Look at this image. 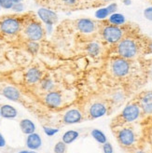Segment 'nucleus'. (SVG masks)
Instances as JSON below:
<instances>
[{
    "label": "nucleus",
    "mask_w": 152,
    "mask_h": 153,
    "mask_svg": "<svg viewBox=\"0 0 152 153\" xmlns=\"http://www.w3.org/2000/svg\"><path fill=\"white\" fill-rule=\"evenodd\" d=\"M92 136L93 137V138L98 142V143H100V144H105L106 142V136L105 134L100 131V130H98V129H94L92 131Z\"/></svg>",
    "instance_id": "nucleus-20"
},
{
    "label": "nucleus",
    "mask_w": 152,
    "mask_h": 153,
    "mask_svg": "<svg viewBox=\"0 0 152 153\" xmlns=\"http://www.w3.org/2000/svg\"><path fill=\"white\" fill-rule=\"evenodd\" d=\"M37 15L46 25H53L57 22V14L50 10L41 7L37 10Z\"/></svg>",
    "instance_id": "nucleus-6"
},
{
    "label": "nucleus",
    "mask_w": 152,
    "mask_h": 153,
    "mask_svg": "<svg viewBox=\"0 0 152 153\" xmlns=\"http://www.w3.org/2000/svg\"><path fill=\"white\" fill-rule=\"evenodd\" d=\"M43 129H44V133L46 134L48 136H52L59 132V129H56V128H50V127L44 126Z\"/></svg>",
    "instance_id": "nucleus-25"
},
{
    "label": "nucleus",
    "mask_w": 152,
    "mask_h": 153,
    "mask_svg": "<svg viewBox=\"0 0 152 153\" xmlns=\"http://www.w3.org/2000/svg\"><path fill=\"white\" fill-rule=\"evenodd\" d=\"M14 3L11 1V0H0V6L1 7L5 10H10L12 9Z\"/></svg>",
    "instance_id": "nucleus-24"
},
{
    "label": "nucleus",
    "mask_w": 152,
    "mask_h": 153,
    "mask_svg": "<svg viewBox=\"0 0 152 153\" xmlns=\"http://www.w3.org/2000/svg\"><path fill=\"white\" fill-rule=\"evenodd\" d=\"M118 51L119 54L125 59L133 58L137 52V46L133 40L126 38L119 42L118 46Z\"/></svg>",
    "instance_id": "nucleus-1"
},
{
    "label": "nucleus",
    "mask_w": 152,
    "mask_h": 153,
    "mask_svg": "<svg viewBox=\"0 0 152 153\" xmlns=\"http://www.w3.org/2000/svg\"><path fill=\"white\" fill-rule=\"evenodd\" d=\"M0 7H1V6H0Z\"/></svg>",
    "instance_id": "nucleus-43"
},
{
    "label": "nucleus",
    "mask_w": 152,
    "mask_h": 153,
    "mask_svg": "<svg viewBox=\"0 0 152 153\" xmlns=\"http://www.w3.org/2000/svg\"><path fill=\"white\" fill-rule=\"evenodd\" d=\"M19 153H31V151H28V150H22Z\"/></svg>",
    "instance_id": "nucleus-37"
},
{
    "label": "nucleus",
    "mask_w": 152,
    "mask_h": 153,
    "mask_svg": "<svg viewBox=\"0 0 152 153\" xmlns=\"http://www.w3.org/2000/svg\"><path fill=\"white\" fill-rule=\"evenodd\" d=\"M41 144H42V140L39 134H37L36 133L28 134L27 139H26V145L28 149L32 150H36L41 147Z\"/></svg>",
    "instance_id": "nucleus-12"
},
{
    "label": "nucleus",
    "mask_w": 152,
    "mask_h": 153,
    "mask_svg": "<svg viewBox=\"0 0 152 153\" xmlns=\"http://www.w3.org/2000/svg\"><path fill=\"white\" fill-rule=\"evenodd\" d=\"M20 128L22 130V132L25 134H31L33 133H35V130H36V125L35 123L30 120L28 119H24V120H22L20 122Z\"/></svg>",
    "instance_id": "nucleus-15"
},
{
    "label": "nucleus",
    "mask_w": 152,
    "mask_h": 153,
    "mask_svg": "<svg viewBox=\"0 0 152 153\" xmlns=\"http://www.w3.org/2000/svg\"><path fill=\"white\" fill-rule=\"evenodd\" d=\"M2 94L7 99H9L10 101H18L21 96L19 90H17L16 88L12 86H7L4 88Z\"/></svg>",
    "instance_id": "nucleus-14"
},
{
    "label": "nucleus",
    "mask_w": 152,
    "mask_h": 153,
    "mask_svg": "<svg viewBox=\"0 0 152 153\" xmlns=\"http://www.w3.org/2000/svg\"><path fill=\"white\" fill-rule=\"evenodd\" d=\"M145 104L147 103H150L152 101V91H149V93H148L145 96L143 97V100H142Z\"/></svg>",
    "instance_id": "nucleus-32"
},
{
    "label": "nucleus",
    "mask_w": 152,
    "mask_h": 153,
    "mask_svg": "<svg viewBox=\"0 0 152 153\" xmlns=\"http://www.w3.org/2000/svg\"><path fill=\"white\" fill-rule=\"evenodd\" d=\"M108 15H110V13L106 7H102V9L96 10V12H95V17L97 19H100V20L105 19Z\"/></svg>",
    "instance_id": "nucleus-22"
},
{
    "label": "nucleus",
    "mask_w": 152,
    "mask_h": 153,
    "mask_svg": "<svg viewBox=\"0 0 152 153\" xmlns=\"http://www.w3.org/2000/svg\"><path fill=\"white\" fill-rule=\"evenodd\" d=\"M42 88L46 91H50L53 88V82L50 79H46L42 81Z\"/></svg>",
    "instance_id": "nucleus-26"
},
{
    "label": "nucleus",
    "mask_w": 152,
    "mask_h": 153,
    "mask_svg": "<svg viewBox=\"0 0 152 153\" xmlns=\"http://www.w3.org/2000/svg\"><path fill=\"white\" fill-rule=\"evenodd\" d=\"M31 153H36V151H31Z\"/></svg>",
    "instance_id": "nucleus-41"
},
{
    "label": "nucleus",
    "mask_w": 152,
    "mask_h": 153,
    "mask_svg": "<svg viewBox=\"0 0 152 153\" xmlns=\"http://www.w3.org/2000/svg\"><path fill=\"white\" fill-rule=\"evenodd\" d=\"M149 49H150V51H152V42H151V43L149 44Z\"/></svg>",
    "instance_id": "nucleus-39"
},
{
    "label": "nucleus",
    "mask_w": 152,
    "mask_h": 153,
    "mask_svg": "<svg viewBox=\"0 0 152 153\" xmlns=\"http://www.w3.org/2000/svg\"><path fill=\"white\" fill-rule=\"evenodd\" d=\"M136 153H145V152H143V151H138V152H136Z\"/></svg>",
    "instance_id": "nucleus-40"
},
{
    "label": "nucleus",
    "mask_w": 152,
    "mask_h": 153,
    "mask_svg": "<svg viewBox=\"0 0 152 153\" xmlns=\"http://www.w3.org/2000/svg\"><path fill=\"white\" fill-rule=\"evenodd\" d=\"M123 3L126 6H130L132 4V0H123Z\"/></svg>",
    "instance_id": "nucleus-36"
},
{
    "label": "nucleus",
    "mask_w": 152,
    "mask_h": 153,
    "mask_svg": "<svg viewBox=\"0 0 152 153\" xmlns=\"http://www.w3.org/2000/svg\"><path fill=\"white\" fill-rule=\"evenodd\" d=\"M121 115H122V118L124 119V120L128 122H132L139 117L140 109L136 105H129L123 109Z\"/></svg>",
    "instance_id": "nucleus-7"
},
{
    "label": "nucleus",
    "mask_w": 152,
    "mask_h": 153,
    "mask_svg": "<svg viewBox=\"0 0 152 153\" xmlns=\"http://www.w3.org/2000/svg\"><path fill=\"white\" fill-rule=\"evenodd\" d=\"M106 9L108 10V11H109V13H110V15H111V14H113V13H116V10H117V9H118V6H117L116 3H112V4H110L109 6L106 7Z\"/></svg>",
    "instance_id": "nucleus-31"
},
{
    "label": "nucleus",
    "mask_w": 152,
    "mask_h": 153,
    "mask_svg": "<svg viewBox=\"0 0 152 153\" xmlns=\"http://www.w3.org/2000/svg\"><path fill=\"white\" fill-rule=\"evenodd\" d=\"M118 137H119V142L122 144L123 146H126V147L133 145L135 139L133 132L129 128H124L122 130H120Z\"/></svg>",
    "instance_id": "nucleus-8"
},
{
    "label": "nucleus",
    "mask_w": 152,
    "mask_h": 153,
    "mask_svg": "<svg viewBox=\"0 0 152 153\" xmlns=\"http://www.w3.org/2000/svg\"><path fill=\"white\" fill-rule=\"evenodd\" d=\"M12 10L14 11H16V12H21L24 10V4H22V2H19V3H15L12 7Z\"/></svg>",
    "instance_id": "nucleus-29"
},
{
    "label": "nucleus",
    "mask_w": 152,
    "mask_h": 153,
    "mask_svg": "<svg viewBox=\"0 0 152 153\" xmlns=\"http://www.w3.org/2000/svg\"><path fill=\"white\" fill-rule=\"evenodd\" d=\"M144 17L147 20L152 22V7H148L144 10Z\"/></svg>",
    "instance_id": "nucleus-28"
},
{
    "label": "nucleus",
    "mask_w": 152,
    "mask_h": 153,
    "mask_svg": "<svg viewBox=\"0 0 152 153\" xmlns=\"http://www.w3.org/2000/svg\"><path fill=\"white\" fill-rule=\"evenodd\" d=\"M82 115L78 109H70L68 110L64 116V122L66 124H74L78 123L81 120Z\"/></svg>",
    "instance_id": "nucleus-9"
},
{
    "label": "nucleus",
    "mask_w": 152,
    "mask_h": 153,
    "mask_svg": "<svg viewBox=\"0 0 152 153\" xmlns=\"http://www.w3.org/2000/svg\"><path fill=\"white\" fill-rule=\"evenodd\" d=\"M25 34L31 41H39L43 36V28L39 22H32L26 27Z\"/></svg>",
    "instance_id": "nucleus-3"
},
{
    "label": "nucleus",
    "mask_w": 152,
    "mask_h": 153,
    "mask_svg": "<svg viewBox=\"0 0 152 153\" xmlns=\"http://www.w3.org/2000/svg\"><path fill=\"white\" fill-rule=\"evenodd\" d=\"M106 113L105 105L101 103H95L90 108V115L93 119L100 118Z\"/></svg>",
    "instance_id": "nucleus-13"
},
{
    "label": "nucleus",
    "mask_w": 152,
    "mask_h": 153,
    "mask_svg": "<svg viewBox=\"0 0 152 153\" xmlns=\"http://www.w3.org/2000/svg\"><path fill=\"white\" fill-rule=\"evenodd\" d=\"M144 110H145L146 113H152V102L147 103L144 105Z\"/></svg>",
    "instance_id": "nucleus-33"
},
{
    "label": "nucleus",
    "mask_w": 152,
    "mask_h": 153,
    "mask_svg": "<svg viewBox=\"0 0 152 153\" xmlns=\"http://www.w3.org/2000/svg\"><path fill=\"white\" fill-rule=\"evenodd\" d=\"M26 80L28 83L33 84L37 82L41 78V72L37 68H30L26 73Z\"/></svg>",
    "instance_id": "nucleus-17"
},
{
    "label": "nucleus",
    "mask_w": 152,
    "mask_h": 153,
    "mask_svg": "<svg viewBox=\"0 0 152 153\" xmlns=\"http://www.w3.org/2000/svg\"><path fill=\"white\" fill-rule=\"evenodd\" d=\"M79 135V134L77 131H74V130H71V131H67L63 135V140L62 141L65 142V144H71L72 142H74L76 139L78 138Z\"/></svg>",
    "instance_id": "nucleus-18"
},
{
    "label": "nucleus",
    "mask_w": 152,
    "mask_h": 153,
    "mask_svg": "<svg viewBox=\"0 0 152 153\" xmlns=\"http://www.w3.org/2000/svg\"><path fill=\"white\" fill-rule=\"evenodd\" d=\"M103 36L108 42L116 43L120 40L122 36V31L116 25H109L103 30Z\"/></svg>",
    "instance_id": "nucleus-2"
},
{
    "label": "nucleus",
    "mask_w": 152,
    "mask_h": 153,
    "mask_svg": "<svg viewBox=\"0 0 152 153\" xmlns=\"http://www.w3.org/2000/svg\"><path fill=\"white\" fill-rule=\"evenodd\" d=\"M1 116L5 119H14L17 116V110L10 105H4L1 106Z\"/></svg>",
    "instance_id": "nucleus-16"
},
{
    "label": "nucleus",
    "mask_w": 152,
    "mask_h": 153,
    "mask_svg": "<svg viewBox=\"0 0 152 153\" xmlns=\"http://www.w3.org/2000/svg\"><path fill=\"white\" fill-rule=\"evenodd\" d=\"M77 26H78V29L79 30V31L84 33V34L92 33L94 31V29H95L94 22L90 19H80V20H79Z\"/></svg>",
    "instance_id": "nucleus-10"
},
{
    "label": "nucleus",
    "mask_w": 152,
    "mask_h": 153,
    "mask_svg": "<svg viewBox=\"0 0 152 153\" xmlns=\"http://www.w3.org/2000/svg\"><path fill=\"white\" fill-rule=\"evenodd\" d=\"M28 50L32 53H36L37 51H39V44H37L36 41H31L28 44Z\"/></svg>",
    "instance_id": "nucleus-27"
},
{
    "label": "nucleus",
    "mask_w": 152,
    "mask_h": 153,
    "mask_svg": "<svg viewBox=\"0 0 152 153\" xmlns=\"http://www.w3.org/2000/svg\"><path fill=\"white\" fill-rule=\"evenodd\" d=\"M66 150V144L63 141L58 142L54 147V153H65Z\"/></svg>",
    "instance_id": "nucleus-23"
},
{
    "label": "nucleus",
    "mask_w": 152,
    "mask_h": 153,
    "mask_svg": "<svg viewBox=\"0 0 152 153\" xmlns=\"http://www.w3.org/2000/svg\"><path fill=\"white\" fill-rule=\"evenodd\" d=\"M109 22L114 25H121L125 22V17L124 15L120 13H113L109 16Z\"/></svg>",
    "instance_id": "nucleus-19"
},
{
    "label": "nucleus",
    "mask_w": 152,
    "mask_h": 153,
    "mask_svg": "<svg viewBox=\"0 0 152 153\" xmlns=\"http://www.w3.org/2000/svg\"><path fill=\"white\" fill-rule=\"evenodd\" d=\"M130 70V65L123 58L117 59L112 63V71L113 74L117 76H124L129 73Z\"/></svg>",
    "instance_id": "nucleus-4"
},
{
    "label": "nucleus",
    "mask_w": 152,
    "mask_h": 153,
    "mask_svg": "<svg viewBox=\"0 0 152 153\" xmlns=\"http://www.w3.org/2000/svg\"><path fill=\"white\" fill-rule=\"evenodd\" d=\"M103 150L104 153H113V147L111 146L110 143L105 142L103 146Z\"/></svg>",
    "instance_id": "nucleus-30"
},
{
    "label": "nucleus",
    "mask_w": 152,
    "mask_h": 153,
    "mask_svg": "<svg viewBox=\"0 0 152 153\" xmlns=\"http://www.w3.org/2000/svg\"><path fill=\"white\" fill-rule=\"evenodd\" d=\"M1 31L7 35H14L20 30V22L13 18L5 19L0 25Z\"/></svg>",
    "instance_id": "nucleus-5"
},
{
    "label": "nucleus",
    "mask_w": 152,
    "mask_h": 153,
    "mask_svg": "<svg viewBox=\"0 0 152 153\" xmlns=\"http://www.w3.org/2000/svg\"><path fill=\"white\" fill-rule=\"evenodd\" d=\"M64 2L67 5H74L77 2V0H64Z\"/></svg>",
    "instance_id": "nucleus-35"
},
{
    "label": "nucleus",
    "mask_w": 152,
    "mask_h": 153,
    "mask_svg": "<svg viewBox=\"0 0 152 153\" xmlns=\"http://www.w3.org/2000/svg\"><path fill=\"white\" fill-rule=\"evenodd\" d=\"M11 1L15 4V3H19V2H22V0H11Z\"/></svg>",
    "instance_id": "nucleus-38"
},
{
    "label": "nucleus",
    "mask_w": 152,
    "mask_h": 153,
    "mask_svg": "<svg viewBox=\"0 0 152 153\" xmlns=\"http://www.w3.org/2000/svg\"><path fill=\"white\" fill-rule=\"evenodd\" d=\"M45 101L50 108H58L62 103V96L58 91H50L45 97Z\"/></svg>",
    "instance_id": "nucleus-11"
},
{
    "label": "nucleus",
    "mask_w": 152,
    "mask_h": 153,
    "mask_svg": "<svg viewBox=\"0 0 152 153\" xmlns=\"http://www.w3.org/2000/svg\"><path fill=\"white\" fill-rule=\"evenodd\" d=\"M6 146V140L4 138V136L0 134V148H4Z\"/></svg>",
    "instance_id": "nucleus-34"
},
{
    "label": "nucleus",
    "mask_w": 152,
    "mask_h": 153,
    "mask_svg": "<svg viewBox=\"0 0 152 153\" xmlns=\"http://www.w3.org/2000/svg\"><path fill=\"white\" fill-rule=\"evenodd\" d=\"M0 117H1V110H0Z\"/></svg>",
    "instance_id": "nucleus-42"
},
{
    "label": "nucleus",
    "mask_w": 152,
    "mask_h": 153,
    "mask_svg": "<svg viewBox=\"0 0 152 153\" xmlns=\"http://www.w3.org/2000/svg\"><path fill=\"white\" fill-rule=\"evenodd\" d=\"M88 51L90 55H97L100 51V46L97 43H90L88 45Z\"/></svg>",
    "instance_id": "nucleus-21"
}]
</instances>
